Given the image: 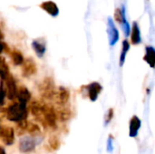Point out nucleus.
I'll return each instance as SVG.
<instances>
[{"mask_svg": "<svg viewBox=\"0 0 155 154\" xmlns=\"http://www.w3.org/2000/svg\"><path fill=\"white\" fill-rule=\"evenodd\" d=\"M2 38V34H1V32H0V39Z\"/></svg>", "mask_w": 155, "mask_h": 154, "instance_id": "obj_28", "label": "nucleus"}, {"mask_svg": "<svg viewBox=\"0 0 155 154\" xmlns=\"http://www.w3.org/2000/svg\"><path fill=\"white\" fill-rule=\"evenodd\" d=\"M28 115L26 103H15L11 104L6 110V118L15 123L25 120Z\"/></svg>", "mask_w": 155, "mask_h": 154, "instance_id": "obj_1", "label": "nucleus"}, {"mask_svg": "<svg viewBox=\"0 0 155 154\" xmlns=\"http://www.w3.org/2000/svg\"><path fill=\"white\" fill-rule=\"evenodd\" d=\"M5 97V89L4 88L3 82H1L0 83V106L4 104Z\"/></svg>", "mask_w": 155, "mask_h": 154, "instance_id": "obj_24", "label": "nucleus"}, {"mask_svg": "<svg viewBox=\"0 0 155 154\" xmlns=\"http://www.w3.org/2000/svg\"><path fill=\"white\" fill-rule=\"evenodd\" d=\"M22 74L25 77H29L35 75L37 72V67L35 61L31 58L24 59L22 63Z\"/></svg>", "mask_w": 155, "mask_h": 154, "instance_id": "obj_7", "label": "nucleus"}, {"mask_svg": "<svg viewBox=\"0 0 155 154\" xmlns=\"http://www.w3.org/2000/svg\"><path fill=\"white\" fill-rule=\"evenodd\" d=\"M57 113L54 108L52 105L45 104L44 107V113H43V120L45 125L51 127L52 129H56L57 127Z\"/></svg>", "mask_w": 155, "mask_h": 154, "instance_id": "obj_3", "label": "nucleus"}, {"mask_svg": "<svg viewBox=\"0 0 155 154\" xmlns=\"http://www.w3.org/2000/svg\"><path fill=\"white\" fill-rule=\"evenodd\" d=\"M144 61L149 64V65L153 68L155 64V50L153 46L146 47V54L143 57Z\"/></svg>", "mask_w": 155, "mask_h": 154, "instance_id": "obj_17", "label": "nucleus"}, {"mask_svg": "<svg viewBox=\"0 0 155 154\" xmlns=\"http://www.w3.org/2000/svg\"><path fill=\"white\" fill-rule=\"evenodd\" d=\"M130 48V44H129V42L125 39L124 40L123 42V48H122V53H121V55H120V65L123 66L124 65V63L125 61V58H126V54H127V52Z\"/></svg>", "mask_w": 155, "mask_h": 154, "instance_id": "obj_22", "label": "nucleus"}, {"mask_svg": "<svg viewBox=\"0 0 155 154\" xmlns=\"http://www.w3.org/2000/svg\"><path fill=\"white\" fill-rule=\"evenodd\" d=\"M48 143H49V146L54 151L58 150L60 145H61V142H60V140H59V138L57 136H51L50 139L48 140Z\"/></svg>", "mask_w": 155, "mask_h": 154, "instance_id": "obj_23", "label": "nucleus"}, {"mask_svg": "<svg viewBox=\"0 0 155 154\" xmlns=\"http://www.w3.org/2000/svg\"><path fill=\"white\" fill-rule=\"evenodd\" d=\"M56 113H57V118L59 117V119H60L61 122H66V121H68V120L71 118V116H72L71 111H70L69 109H67V108L60 109V111H59L58 113L56 112Z\"/></svg>", "mask_w": 155, "mask_h": 154, "instance_id": "obj_20", "label": "nucleus"}, {"mask_svg": "<svg viewBox=\"0 0 155 154\" xmlns=\"http://www.w3.org/2000/svg\"><path fill=\"white\" fill-rule=\"evenodd\" d=\"M84 88L86 89L87 91V95L89 97V99L92 101V102H95L98 98V95L100 94V93L102 92L103 90V87L102 85L97 83V82H94V83H91L90 84L84 86Z\"/></svg>", "mask_w": 155, "mask_h": 154, "instance_id": "obj_8", "label": "nucleus"}, {"mask_svg": "<svg viewBox=\"0 0 155 154\" xmlns=\"http://www.w3.org/2000/svg\"><path fill=\"white\" fill-rule=\"evenodd\" d=\"M32 46H33L35 54H37V56L42 57L45 54V50H46V45H45V42L43 38L34 40L32 43Z\"/></svg>", "mask_w": 155, "mask_h": 154, "instance_id": "obj_13", "label": "nucleus"}, {"mask_svg": "<svg viewBox=\"0 0 155 154\" xmlns=\"http://www.w3.org/2000/svg\"><path fill=\"white\" fill-rule=\"evenodd\" d=\"M0 139L5 145H12L15 142V131L13 127L6 125L0 127Z\"/></svg>", "mask_w": 155, "mask_h": 154, "instance_id": "obj_4", "label": "nucleus"}, {"mask_svg": "<svg viewBox=\"0 0 155 154\" xmlns=\"http://www.w3.org/2000/svg\"><path fill=\"white\" fill-rule=\"evenodd\" d=\"M54 98H56V101H57V103L59 104L64 105V104H65L69 101L70 93H69V91L66 88L59 87L58 91H56V94H55Z\"/></svg>", "mask_w": 155, "mask_h": 154, "instance_id": "obj_12", "label": "nucleus"}, {"mask_svg": "<svg viewBox=\"0 0 155 154\" xmlns=\"http://www.w3.org/2000/svg\"><path fill=\"white\" fill-rule=\"evenodd\" d=\"M44 107H45V103H44L38 102V101H34V102L31 103L30 111H31L32 114L45 125V123H44V120H43Z\"/></svg>", "mask_w": 155, "mask_h": 154, "instance_id": "obj_9", "label": "nucleus"}, {"mask_svg": "<svg viewBox=\"0 0 155 154\" xmlns=\"http://www.w3.org/2000/svg\"><path fill=\"white\" fill-rule=\"evenodd\" d=\"M26 132L31 134L32 136H37L40 134V128L37 124L34 123H29L27 122L26 124Z\"/></svg>", "mask_w": 155, "mask_h": 154, "instance_id": "obj_21", "label": "nucleus"}, {"mask_svg": "<svg viewBox=\"0 0 155 154\" xmlns=\"http://www.w3.org/2000/svg\"><path fill=\"white\" fill-rule=\"evenodd\" d=\"M108 34L110 39V45H114L119 40V32L111 18H108Z\"/></svg>", "mask_w": 155, "mask_h": 154, "instance_id": "obj_10", "label": "nucleus"}, {"mask_svg": "<svg viewBox=\"0 0 155 154\" xmlns=\"http://www.w3.org/2000/svg\"><path fill=\"white\" fill-rule=\"evenodd\" d=\"M35 146H36V140L29 136L24 137L19 142V150L21 152H25V153L31 152L35 151Z\"/></svg>", "mask_w": 155, "mask_h": 154, "instance_id": "obj_6", "label": "nucleus"}, {"mask_svg": "<svg viewBox=\"0 0 155 154\" xmlns=\"http://www.w3.org/2000/svg\"><path fill=\"white\" fill-rule=\"evenodd\" d=\"M9 54H10V56H11V59H12L14 64H15V65H21L22 63L24 62V59H25V58H24L23 54L20 53V51L14 49V50H12V51L10 52Z\"/></svg>", "mask_w": 155, "mask_h": 154, "instance_id": "obj_18", "label": "nucleus"}, {"mask_svg": "<svg viewBox=\"0 0 155 154\" xmlns=\"http://www.w3.org/2000/svg\"><path fill=\"white\" fill-rule=\"evenodd\" d=\"M5 44H4V43H1L0 42V54L4 51V49H5Z\"/></svg>", "mask_w": 155, "mask_h": 154, "instance_id": "obj_26", "label": "nucleus"}, {"mask_svg": "<svg viewBox=\"0 0 155 154\" xmlns=\"http://www.w3.org/2000/svg\"><path fill=\"white\" fill-rule=\"evenodd\" d=\"M9 74H10L9 67H8L5 58L0 57V78L2 80H5Z\"/></svg>", "mask_w": 155, "mask_h": 154, "instance_id": "obj_19", "label": "nucleus"}, {"mask_svg": "<svg viewBox=\"0 0 155 154\" xmlns=\"http://www.w3.org/2000/svg\"><path fill=\"white\" fill-rule=\"evenodd\" d=\"M39 92L43 98L47 100H52L55 97L56 89L54 82L51 77H45L39 85Z\"/></svg>", "mask_w": 155, "mask_h": 154, "instance_id": "obj_2", "label": "nucleus"}, {"mask_svg": "<svg viewBox=\"0 0 155 154\" xmlns=\"http://www.w3.org/2000/svg\"><path fill=\"white\" fill-rule=\"evenodd\" d=\"M5 95L9 100H15L16 98V91L17 86L14 77L9 74L7 77L5 79Z\"/></svg>", "mask_w": 155, "mask_h": 154, "instance_id": "obj_5", "label": "nucleus"}, {"mask_svg": "<svg viewBox=\"0 0 155 154\" xmlns=\"http://www.w3.org/2000/svg\"><path fill=\"white\" fill-rule=\"evenodd\" d=\"M141 120L137 116H133L130 121V136L136 137L141 128Z\"/></svg>", "mask_w": 155, "mask_h": 154, "instance_id": "obj_15", "label": "nucleus"}, {"mask_svg": "<svg viewBox=\"0 0 155 154\" xmlns=\"http://www.w3.org/2000/svg\"><path fill=\"white\" fill-rule=\"evenodd\" d=\"M113 117H114V110L109 109V111L107 113V117H106V123H109L112 121Z\"/></svg>", "mask_w": 155, "mask_h": 154, "instance_id": "obj_25", "label": "nucleus"}, {"mask_svg": "<svg viewBox=\"0 0 155 154\" xmlns=\"http://www.w3.org/2000/svg\"><path fill=\"white\" fill-rule=\"evenodd\" d=\"M0 154H6L5 153V150H4L2 147H0Z\"/></svg>", "mask_w": 155, "mask_h": 154, "instance_id": "obj_27", "label": "nucleus"}, {"mask_svg": "<svg viewBox=\"0 0 155 154\" xmlns=\"http://www.w3.org/2000/svg\"><path fill=\"white\" fill-rule=\"evenodd\" d=\"M16 98L18 99V102L26 103L31 99V93L25 86H19L16 91Z\"/></svg>", "mask_w": 155, "mask_h": 154, "instance_id": "obj_14", "label": "nucleus"}, {"mask_svg": "<svg viewBox=\"0 0 155 154\" xmlns=\"http://www.w3.org/2000/svg\"><path fill=\"white\" fill-rule=\"evenodd\" d=\"M40 7L44 11H45L46 13H48L50 15H52V16H56L59 14L58 6L53 1H45V2H43L40 5Z\"/></svg>", "mask_w": 155, "mask_h": 154, "instance_id": "obj_11", "label": "nucleus"}, {"mask_svg": "<svg viewBox=\"0 0 155 154\" xmlns=\"http://www.w3.org/2000/svg\"><path fill=\"white\" fill-rule=\"evenodd\" d=\"M131 41L133 44H138L141 43V34H140V28L136 22H134L132 32H131Z\"/></svg>", "mask_w": 155, "mask_h": 154, "instance_id": "obj_16", "label": "nucleus"}]
</instances>
